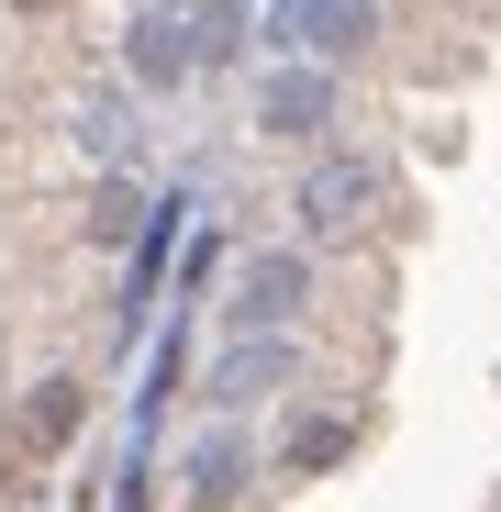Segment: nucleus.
Masks as SVG:
<instances>
[{
    "label": "nucleus",
    "mask_w": 501,
    "mask_h": 512,
    "mask_svg": "<svg viewBox=\"0 0 501 512\" xmlns=\"http://www.w3.org/2000/svg\"><path fill=\"white\" fill-rule=\"evenodd\" d=\"M67 145L90 156V167H145V112H134V90H78V101H67Z\"/></svg>",
    "instance_id": "obj_11"
},
{
    "label": "nucleus",
    "mask_w": 501,
    "mask_h": 512,
    "mask_svg": "<svg viewBox=\"0 0 501 512\" xmlns=\"http://www.w3.org/2000/svg\"><path fill=\"white\" fill-rule=\"evenodd\" d=\"M167 12H179V0H167Z\"/></svg>",
    "instance_id": "obj_15"
},
{
    "label": "nucleus",
    "mask_w": 501,
    "mask_h": 512,
    "mask_svg": "<svg viewBox=\"0 0 501 512\" xmlns=\"http://www.w3.org/2000/svg\"><path fill=\"white\" fill-rule=\"evenodd\" d=\"M301 334H223L212 368H201V412H257V401H290L301 390Z\"/></svg>",
    "instance_id": "obj_6"
},
{
    "label": "nucleus",
    "mask_w": 501,
    "mask_h": 512,
    "mask_svg": "<svg viewBox=\"0 0 501 512\" xmlns=\"http://www.w3.org/2000/svg\"><path fill=\"white\" fill-rule=\"evenodd\" d=\"M390 34V0H268L257 56H312V67H357Z\"/></svg>",
    "instance_id": "obj_4"
},
{
    "label": "nucleus",
    "mask_w": 501,
    "mask_h": 512,
    "mask_svg": "<svg viewBox=\"0 0 501 512\" xmlns=\"http://www.w3.org/2000/svg\"><path fill=\"white\" fill-rule=\"evenodd\" d=\"M134 223H145V167H101V190H90V212H78V245H101V256H123V245H134Z\"/></svg>",
    "instance_id": "obj_13"
},
{
    "label": "nucleus",
    "mask_w": 501,
    "mask_h": 512,
    "mask_svg": "<svg viewBox=\"0 0 501 512\" xmlns=\"http://www.w3.org/2000/svg\"><path fill=\"white\" fill-rule=\"evenodd\" d=\"M357 457V412L346 401H301L290 423H279V446H268V479L279 490H312V479H334Z\"/></svg>",
    "instance_id": "obj_7"
},
{
    "label": "nucleus",
    "mask_w": 501,
    "mask_h": 512,
    "mask_svg": "<svg viewBox=\"0 0 501 512\" xmlns=\"http://www.w3.org/2000/svg\"><path fill=\"white\" fill-rule=\"evenodd\" d=\"M78 423H90V379H34V390L12 401V423H0V457L45 468V457L78 446Z\"/></svg>",
    "instance_id": "obj_8"
},
{
    "label": "nucleus",
    "mask_w": 501,
    "mask_h": 512,
    "mask_svg": "<svg viewBox=\"0 0 501 512\" xmlns=\"http://www.w3.org/2000/svg\"><path fill=\"white\" fill-rule=\"evenodd\" d=\"M245 134H268V145H323V134H346V67H312V56H257V90H245Z\"/></svg>",
    "instance_id": "obj_3"
},
{
    "label": "nucleus",
    "mask_w": 501,
    "mask_h": 512,
    "mask_svg": "<svg viewBox=\"0 0 501 512\" xmlns=\"http://www.w3.org/2000/svg\"><path fill=\"white\" fill-rule=\"evenodd\" d=\"M257 479H268L257 412H212L201 435L179 446V501H190V512H234V501H257Z\"/></svg>",
    "instance_id": "obj_5"
},
{
    "label": "nucleus",
    "mask_w": 501,
    "mask_h": 512,
    "mask_svg": "<svg viewBox=\"0 0 501 512\" xmlns=\"http://www.w3.org/2000/svg\"><path fill=\"white\" fill-rule=\"evenodd\" d=\"M190 334H201V301H167V334H145V390H134V446H156L167 401L190 390Z\"/></svg>",
    "instance_id": "obj_10"
},
{
    "label": "nucleus",
    "mask_w": 501,
    "mask_h": 512,
    "mask_svg": "<svg viewBox=\"0 0 501 512\" xmlns=\"http://www.w3.org/2000/svg\"><path fill=\"white\" fill-rule=\"evenodd\" d=\"M123 78L134 90H190V23L167 12V0H134V23H123Z\"/></svg>",
    "instance_id": "obj_9"
},
{
    "label": "nucleus",
    "mask_w": 501,
    "mask_h": 512,
    "mask_svg": "<svg viewBox=\"0 0 501 512\" xmlns=\"http://www.w3.org/2000/svg\"><path fill=\"white\" fill-rule=\"evenodd\" d=\"M290 212H301V234L312 245H346V234H368V223H390V156L379 145H312V167H301V190H290Z\"/></svg>",
    "instance_id": "obj_1"
},
{
    "label": "nucleus",
    "mask_w": 501,
    "mask_h": 512,
    "mask_svg": "<svg viewBox=\"0 0 501 512\" xmlns=\"http://www.w3.org/2000/svg\"><path fill=\"white\" fill-rule=\"evenodd\" d=\"M179 23H190V67L201 78L257 56V12H245V0H179Z\"/></svg>",
    "instance_id": "obj_12"
},
{
    "label": "nucleus",
    "mask_w": 501,
    "mask_h": 512,
    "mask_svg": "<svg viewBox=\"0 0 501 512\" xmlns=\"http://www.w3.org/2000/svg\"><path fill=\"white\" fill-rule=\"evenodd\" d=\"M12 12H56V0H12Z\"/></svg>",
    "instance_id": "obj_14"
},
{
    "label": "nucleus",
    "mask_w": 501,
    "mask_h": 512,
    "mask_svg": "<svg viewBox=\"0 0 501 512\" xmlns=\"http://www.w3.org/2000/svg\"><path fill=\"white\" fill-rule=\"evenodd\" d=\"M323 301L312 245H234L223 256V334H301Z\"/></svg>",
    "instance_id": "obj_2"
}]
</instances>
